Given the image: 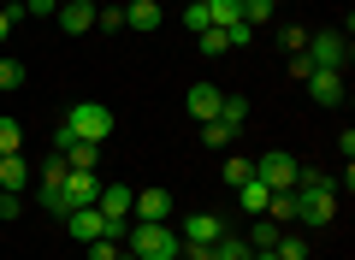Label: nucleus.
<instances>
[{"mask_svg": "<svg viewBox=\"0 0 355 260\" xmlns=\"http://www.w3.org/2000/svg\"><path fill=\"white\" fill-rule=\"evenodd\" d=\"M18 18H24V6H0V42L12 36V24H18Z\"/></svg>", "mask_w": 355, "mask_h": 260, "instance_id": "obj_32", "label": "nucleus"}, {"mask_svg": "<svg viewBox=\"0 0 355 260\" xmlns=\"http://www.w3.org/2000/svg\"><path fill=\"white\" fill-rule=\"evenodd\" d=\"M60 130H71L77 142H95V148H101V142L113 137V112H107V101H77L60 119Z\"/></svg>", "mask_w": 355, "mask_h": 260, "instance_id": "obj_2", "label": "nucleus"}, {"mask_svg": "<svg viewBox=\"0 0 355 260\" xmlns=\"http://www.w3.org/2000/svg\"><path fill=\"white\" fill-rule=\"evenodd\" d=\"M196 42H202V60H219V53L231 48V42H225V30H202Z\"/></svg>", "mask_w": 355, "mask_h": 260, "instance_id": "obj_25", "label": "nucleus"}, {"mask_svg": "<svg viewBox=\"0 0 355 260\" xmlns=\"http://www.w3.org/2000/svg\"><path fill=\"white\" fill-rule=\"evenodd\" d=\"M302 60L314 65V71H343V65H349V36H343V30H308Z\"/></svg>", "mask_w": 355, "mask_h": 260, "instance_id": "obj_3", "label": "nucleus"}, {"mask_svg": "<svg viewBox=\"0 0 355 260\" xmlns=\"http://www.w3.org/2000/svg\"><path fill=\"white\" fill-rule=\"evenodd\" d=\"M125 248H130L137 260H178V254H184V243H178L172 225H148V219H130Z\"/></svg>", "mask_w": 355, "mask_h": 260, "instance_id": "obj_1", "label": "nucleus"}, {"mask_svg": "<svg viewBox=\"0 0 355 260\" xmlns=\"http://www.w3.org/2000/svg\"><path fill=\"white\" fill-rule=\"evenodd\" d=\"M219 95H225V89H214V83H190V95H184V107H190V119H196V124L219 119Z\"/></svg>", "mask_w": 355, "mask_h": 260, "instance_id": "obj_9", "label": "nucleus"}, {"mask_svg": "<svg viewBox=\"0 0 355 260\" xmlns=\"http://www.w3.org/2000/svg\"><path fill=\"white\" fill-rule=\"evenodd\" d=\"M272 6H279V0H272Z\"/></svg>", "mask_w": 355, "mask_h": 260, "instance_id": "obj_37", "label": "nucleus"}, {"mask_svg": "<svg viewBox=\"0 0 355 260\" xmlns=\"http://www.w3.org/2000/svg\"><path fill=\"white\" fill-rule=\"evenodd\" d=\"M95 30H101V36L125 30V6H95Z\"/></svg>", "mask_w": 355, "mask_h": 260, "instance_id": "obj_24", "label": "nucleus"}, {"mask_svg": "<svg viewBox=\"0 0 355 260\" xmlns=\"http://www.w3.org/2000/svg\"><path fill=\"white\" fill-rule=\"evenodd\" d=\"M219 177H225L231 189H237V184H249V177H254V160H243V154H231V160L219 166Z\"/></svg>", "mask_w": 355, "mask_h": 260, "instance_id": "obj_20", "label": "nucleus"}, {"mask_svg": "<svg viewBox=\"0 0 355 260\" xmlns=\"http://www.w3.org/2000/svg\"><path fill=\"white\" fill-rule=\"evenodd\" d=\"M65 172H71V166H65L60 154H53V160L36 172V201L53 213V219H65Z\"/></svg>", "mask_w": 355, "mask_h": 260, "instance_id": "obj_4", "label": "nucleus"}, {"mask_svg": "<svg viewBox=\"0 0 355 260\" xmlns=\"http://www.w3.org/2000/svg\"><path fill=\"white\" fill-rule=\"evenodd\" d=\"M266 196H272V189H266L261 177H249V184H237V207L249 213V219H261V213H266Z\"/></svg>", "mask_w": 355, "mask_h": 260, "instance_id": "obj_15", "label": "nucleus"}, {"mask_svg": "<svg viewBox=\"0 0 355 260\" xmlns=\"http://www.w3.org/2000/svg\"><path fill=\"white\" fill-rule=\"evenodd\" d=\"M130 219L166 225V219H172V196H166V189H137V201H130Z\"/></svg>", "mask_w": 355, "mask_h": 260, "instance_id": "obj_8", "label": "nucleus"}, {"mask_svg": "<svg viewBox=\"0 0 355 260\" xmlns=\"http://www.w3.org/2000/svg\"><path fill=\"white\" fill-rule=\"evenodd\" d=\"M30 166H24V154H6V160H0V189H6V196H24L30 189Z\"/></svg>", "mask_w": 355, "mask_h": 260, "instance_id": "obj_12", "label": "nucleus"}, {"mask_svg": "<svg viewBox=\"0 0 355 260\" xmlns=\"http://www.w3.org/2000/svg\"><path fill=\"white\" fill-rule=\"evenodd\" d=\"M279 48H284V53H302V48H308V30L284 24V30H279Z\"/></svg>", "mask_w": 355, "mask_h": 260, "instance_id": "obj_27", "label": "nucleus"}, {"mask_svg": "<svg viewBox=\"0 0 355 260\" xmlns=\"http://www.w3.org/2000/svg\"><path fill=\"white\" fill-rule=\"evenodd\" d=\"M60 30H71V36L95 30V0H71V6H60Z\"/></svg>", "mask_w": 355, "mask_h": 260, "instance_id": "obj_13", "label": "nucleus"}, {"mask_svg": "<svg viewBox=\"0 0 355 260\" xmlns=\"http://www.w3.org/2000/svg\"><path fill=\"white\" fill-rule=\"evenodd\" d=\"M0 89H24V65L18 60H0Z\"/></svg>", "mask_w": 355, "mask_h": 260, "instance_id": "obj_28", "label": "nucleus"}, {"mask_svg": "<svg viewBox=\"0 0 355 260\" xmlns=\"http://www.w3.org/2000/svg\"><path fill=\"white\" fill-rule=\"evenodd\" d=\"M89 248V260H119V243L113 236H95V243H83Z\"/></svg>", "mask_w": 355, "mask_h": 260, "instance_id": "obj_30", "label": "nucleus"}, {"mask_svg": "<svg viewBox=\"0 0 355 260\" xmlns=\"http://www.w3.org/2000/svg\"><path fill=\"white\" fill-rule=\"evenodd\" d=\"M24 148V130H18V119H0V160L6 154H18Z\"/></svg>", "mask_w": 355, "mask_h": 260, "instance_id": "obj_23", "label": "nucleus"}, {"mask_svg": "<svg viewBox=\"0 0 355 260\" xmlns=\"http://www.w3.org/2000/svg\"><path fill=\"white\" fill-rule=\"evenodd\" d=\"M254 177H261L266 189H296V154H284V148H266L261 160H254Z\"/></svg>", "mask_w": 355, "mask_h": 260, "instance_id": "obj_5", "label": "nucleus"}, {"mask_svg": "<svg viewBox=\"0 0 355 260\" xmlns=\"http://www.w3.org/2000/svg\"><path fill=\"white\" fill-rule=\"evenodd\" d=\"M160 0H130L125 6V30H160Z\"/></svg>", "mask_w": 355, "mask_h": 260, "instance_id": "obj_14", "label": "nucleus"}, {"mask_svg": "<svg viewBox=\"0 0 355 260\" xmlns=\"http://www.w3.org/2000/svg\"><path fill=\"white\" fill-rule=\"evenodd\" d=\"M0 6H24V0H0Z\"/></svg>", "mask_w": 355, "mask_h": 260, "instance_id": "obj_35", "label": "nucleus"}, {"mask_svg": "<svg viewBox=\"0 0 355 260\" xmlns=\"http://www.w3.org/2000/svg\"><path fill=\"white\" fill-rule=\"evenodd\" d=\"M184 24H190L196 36H202V30H214V24H207V6H202V0H190V6H184Z\"/></svg>", "mask_w": 355, "mask_h": 260, "instance_id": "obj_29", "label": "nucleus"}, {"mask_svg": "<svg viewBox=\"0 0 355 260\" xmlns=\"http://www.w3.org/2000/svg\"><path fill=\"white\" fill-rule=\"evenodd\" d=\"M53 6H71V0H53Z\"/></svg>", "mask_w": 355, "mask_h": 260, "instance_id": "obj_36", "label": "nucleus"}, {"mask_svg": "<svg viewBox=\"0 0 355 260\" xmlns=\"http://www.w3.org/2000/svg\"><path fill=\"white\" fill-rule=\"evenodd\" d=\"M243 24H249V30L272 24V0H243Z\"/></svg>", "mask_w": 355, "mask_h": 260, "instance_id": "obj_22", "label": "nucleus"}, {"mask_svg": "<svg viewBox=\"0 0 355 260\" xmlns=\"http://www.w3.org/2000/svg\"><path fill=\"white\" fill-rule=\"evenodd\" d=\"M308 95L320 107H343V71H308Z\"/></svg>", "mask_w": 355, "mask_h": 260, "instance_id": "obj_11", "label": "nucleus"}, {"mask_svg": "<svg viewBox=\"0 0 355 260\" xmlns=\"http://www.w3.org/2000/svg\"><path fill=\"white\" fill-rule=\"evenodd\" d=\"M130 201H137V189H130V184H101V201H95V207H101L107 219L130 225Z\"/></svg>", "mask_w": 355, "mask_h": 260, "instance_id": "obj_10", "label": "nucleus"}, {"mask_svg": "<svg viewBox=\"0 0 355 260\" xmlns=\"http://www.w3.org/2000/svg\"><path fill=\"white\" fill-rule=\"evenodd\" d=\"M279 236H284V225H272V219L261 213V219H249V236H243V243H249V248H272Z\"/></svg>", "mask_w": 355, "mask_h": 260, "instance_id": "obj_17", "label": "nucleus"}, {"mask_svg": "<svg viewBox=\"0 0 355 260\" xmlns=\"http://www.w3.org/2000/svg\"><path fill=\"white\" fill-rule=\"evenodd\" d=\"M101 184H107L101 172H65V213L71 207H95V201H101Z\"/></svg>", "mask_w": 355, "mask_h": 260, "instance_id": "obj_7", "label": "nucleus"}, {"mask_svg": "<svg viewBox=\"0 0 355 260\" xmlns=\"http://www.w3.org/2000/svg\"><path fill=\"white\" fill-rule=\"evenodd\" d=\"M53 12H60L53 0H24V18H53Z\"/></svg>", "mask_w": 355, "mask_h": 260, "instance_id": "obj_33", "label": "nucleus"}, {"mask_svg": "<svg viewBox=\"0 0 355 260\" xmlns=\"http://www.w3.org/2000/svg\"><path fill=\"white\" fill-rule=\"evenodd\" d=\"M119 260H137V254H130V248H119Z\"/></svg>", "mask_w": 355, "mask_h": 260, "instance_id": "obj_34", "label": "nucleus"}, {"mask_svg": "<svg viewBox=\"0 0 355 260\" xmlns=\"http://www.w3.org/2000/svg\"><path fill=\"white\" fill-rule=\"evenodd\" d=\"M272 254H279V260H308V243H302V236H279Z\"/></svg>", "mask_w": 355, "mask_h": 260, "instance_id": "obj_26", "label": "nucleus"}, {"mask_svg": "<svg viewBox=\"0 0 355 260\" xmlns=\"http://www.w3.org/2000/svg\"><path fill=\"white\" fill-rule=\"evenodd\" d=\"M231 137H237V130H231V124H219V119L202 124V148H231Z\"/></svg>", "mask_w": 355, "mask_h": 260, "instance_id": "obj_21", "label": "nucleus"}, {"mask_svg": "<svg viewBox=\"0 0 355 260\" xmlns=\"http://www.w3.org/2000/svg\"><path fill=\"white\" fill-rule=\"evenodd\" d=\"M207 260H249V243H243L237 231H225L214 248H207Z\"/></svg>", "mask_w": 355, "mask_h": 260, "instance_id": "obj_19", "label": "nucleus"}, {"mask_svg": "<svg viewBox=\"0 0 355 260\" xmlns=\"http://www.w3.org/2000/svg\"><path fill=\"white\" fill-rule=\"evenodd\" d=\"M202 6H207V24L214 30H231L243 18V0H202Z\"/></svg>", "mask_w": 355, "mask_h": 260, "instance_id": "obj_16", "label": "nucleus"}, {"mask_svg": "<svg viewBox=\"0 0 355 260\" xmlns=\"http://www.w3.org/2000/svg\"><path fill=\"white\" fill-rule=\"evenodd\" d=\"M219 124L243 130V124H249V101H243V95H219Z\"/></svg>", "mask_w": 355, "mask_h": 260, "instance_id": "obj_18", "label": "nucleus"}, {"mask_svg": "<svg viewBox=\"0 0 355 260\" xmlns=\"http://www.w3.org/2000/svg\"><path fill=\"white\" fill-rule=\"evenodd\" d=\"M18 213H24V196H6V189H0V219L12 225V219H18Z\"/></svg>", "mask_w": 355, "mask_h": 260, "instance_id": "obj_31", "label": "nucleus"}, {"mask_svg": "<svg viewBox=\"0 0 355 260\" xmlns=\"http://www.w3.org/2000/svg\"><path fill=\"white\" fill-rule=\"evenodd\" d=\"M53 154H60L71 172H101V148H95V142H77L71 130H53Z\"/></svg>", "mask_w": 355, "mask_h": 260, "instance_id": "obj_6", "label": "nucleus"}]
</instances>
